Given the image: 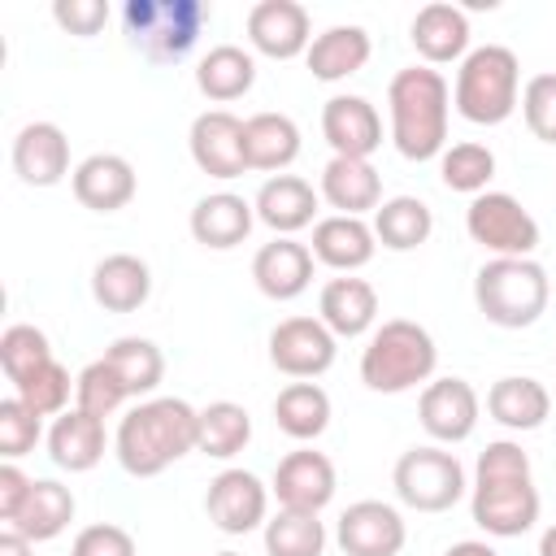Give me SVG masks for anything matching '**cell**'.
I'll use <instances>...</instances> for the list:
<instances>
[{
    "label": "cell",
    "mask_w": 556,
    "mask_h": 556,
    "mask_svg": "<svg viewBox=\"0 0 556 556\" xmlns=\"http://www.w3.org/2000/svg\"><path fill=\"white\" fill-rule=\"evenodd\" d=\"M539 486L530 473V456L513 439H495L478 452L473 486H469V513L473 526L491 539H521L539 521Z\"/></svg>",
    "instance_id": "obj_1"
},
{
    "label": "cell",
    "mask_w": 556,
    "mask_h": 556,
    "mask_svg": "<svg viewBox=\"0 0 556 556\" xmlns=\"http://www.w3.org/2000/svg\"><path fill=\"white\" fill-rule=\"evenodd\" d=\"M195 439H200V408H191L178 395H148L117 421L113 452L130 478H156L174 460L195 452Z\"/></svg>",
    "instance_id": "obj_2"
},
{
    "label": "cell",
    "mask_w": 556,
    "mask_h": 556,
    "mask_svg": "<svg viewBox=\"0 0 556 556\" xmlns=\"http://www.w3.org/2000/svg\"><path fill=\"white\" fill-rule=\"evenodd\" d=\"M391 143L404 161H434L447 148L452 87L434 65H404L387 83Z\"/></svg>",
    "instance_id": "obj_3"
},
{
    "label": "cell",
    "mask_w": 556,
    "mask_h": 556,
    "mask_svg": "<svg viewBox=\"0 0 556 556\" xmlns=\"http://www.w3.org/2000/svg\"><path fill=\"white\" fill-rule=\"evenodd\" d=\"M552 278L534 256H491L473 274V304L500 330H526L547 313Z\"/></svg>",
    "instance_id": "obj_4"
},
{
    "label": "cell",
    "mask_w": 556,
    "mask_h": 556,
    "mask_svg": "<svg viewBox=\"0 0 556 556\" xmlns=\"http://www.w3.org/2000/svg\"><path fill=\"white\" fill-rule=\"evenodd\" d=\"M452 104L473 126H500L521 109V61L508 43L469 48L456 70Z\"/></svg>",
    "instance_id": "obj_5"
},
{
    "label": "cell",
    "mask_w": 556,
    "mask_h": 556,
    "mask_svg": "<svg viewBox=\"0 0 556 556\" xmlns=\"http://www.w3.org/2000/svg\"><path fill=\"white\" fill-rule=\"evenodd\" d=\"M434 365H439L434 334L408 317H391L374 326L361 352V382L378 395H400V391H413L417 382H430Z\"/></svg>",
    "instance_id": "obj_6"
},
{
    "label": "cell",
    "mask_w": 556,
    "mask_h": 556,
    "mask_svg": "<svg viewBox=\"0 0 556 556\" xmlns=\"http://www.w3.org/2000/svg\"><path fill=\"white\" fill-rule=\"evenodd\" d=\"M204 0H126L122 4V30L135 52H143L152 65L182 61L195 39L208 26Z\"/></svg>",
    "instance_id": "obj_7"
},
{
    "label": "cell",
    "mask_w": 556,
    "mask_h": 556,
    "mask_svg": "<svg viewBox=\"0 0 556 556\" xmlns=\"http://www.w3.org/2000/svg\"><path fill=\"white\" fill-rule=\"evenodd\" d=\"M391 486H395L400 504H408L417 513H447L452 504H460L469 482H465V465L456 460V452H447L439 443H421L395 460Z\"/></svg>",
    "instance_id": "obj_8"
},
{
    "label": "cell",
    "mask_w": 556,
    "mask_h": 556,
    "mask_svg": "<svg viewBox=\"0 0 556 556\" xmlns=\"http://www.w3.org/2000/svg\"><path fill=\"white\" fill-rule=\"evenodd\" d=\"M465 230L491 256H534V248L543 239L534 213L517 195H508V191L473 195L469 208H465Z\"/></svg>",
    "instance_id": "obj_9"
},
{
    "label": "cell",
    "mask_w": 556,
    "mask_h": 556,
    "mask_svg": "<svg viewBox=\"0 0 556 556\" xmlns=\"http://www.w3.org/2000/svg\"><path fill=\"white\" fill-rule=\"evenodd\" d=\"M339 356V339L321 317H282L269 330V365L295 382L321 378Z\"/></svg>",
    "instance_id": "obj_10"
},
{
    "label": "cell",
    "mask_w": 556,
    "mask_h": 556,
    "mask_svg": "<svg viewBox=\"0 0 556 556\" xmlns=\"http://www.w3.org/2000/svg\"><path fill=\"white\" fill-rule=\"evenodd\" d=\"M204 513L222 534H252L269 521V486L252 469H222L204 491Z\"/></svg>",
    "instance_id": "obj_11"
},
{
    "label": "cell",
    "mask_w": 556,
    "mask_h": 556,
    "mask_svg": "<svg viewBox=\"0 0 556 556\" xmlns=\"http://www.w3.org/2000/svg\"><path fill=\"white\" fill-rule=\"evenodd\" d=\"M334 543L343 556H400L408 543V526L387 500H356L339 513Z\"/></svg>",
    "instance_id": "obj_12"
},
{
    "label": "cell",
    "mask_w": 556,
    "mask_h": 556,
    "mask_svg": "<svg viewBox=\"0 0 556 556\" xmlns=\"http://www.w3.org/2000/svg\"><path fill=\"white\" fill-rule=\"evenodd\" d=\"M187 148L200 174L208 178H239L248 174V152H243V117H235L230 109H204L191 130H187Z\"/></svg>",
    "instance_id": "obj_13"
},
{
    "label": "cell",
    "mask_w": 556,
    "mask_h": 556,
    "mask_svg": "<svg viewBox=\"0 0 556 556\" xmlns=\"http://www.w3.org/2000/svg\"><path fill=\"white\" fill-rule=\"evenodd\" d=\"M478 413H482V400L465 378H434V382L421 387L417 417H421V430L439 447L443 443H465L478 430Z\"/></svg>",
    "instance_id": "obj_14"
},
{
    "label": "cell",
    "mask_w": 556,
    "mask_h": 556,
    "mask_svg": "<svg viewBox=\"0 0 556 556\" xmlns=\"http://www.w3.org/2000/svg\"><path fill=\"white\" fill-rule=\"evenodd\" d=\"M334 486H339L334 460L313 447L287 452L269 482V491L278 495V508H295V513H321L334 500Z\"/></svg>",
    "instance_id": "obj_15"
},
{
    "label": "cell",
    "mask_w": 556,
    "mask_h": 556,
    "mask_svg": "<svg viewBox=\"0 0 556 556\" xmlns=\"http://www.w3.org/2000/svg\"><path fill=\"white\" fill-rule=\"evenodd\" d=\"M248 43L261 56H274V61L304 56L308 43H313L308 9L295 4V0H261V4H252L248 9Z\"/></svg>",
    "instance_id": "obj_16"
},
{
    "label": "cell",
    "mask_w": 556,
    "mask_h": 556,
    "mask_svg": "<svg viewBox=\"0 0 556 556\" xmlns=\"http://www.w3.org/2000/svg\"><path fill=\"white\" fill-rule=\"evenodd\" d=\"M70 187H74V200L91 213H117L135 200L139 191V178H135V165L117 152H91L74 165L70 174Z\"/></svg>",
    "instance_id": "obj_17"
},
{
    "label": "cell",
    "mask_w": 556,
    "mask_h": 556,
    "mask_svg": "<svg viewBox=\"0 0 556 556\" xmlns=\"http://www.w3.org/2000/svg\"><path fill=\"white\" fill-rule=\"evenodd\" d=\"M321 135L334 156L369 161L382 148V117L365 96H330L321 104Z\"/></svg>",
    "instance_id": "obj_18"
},
{
    "label": "cell",
    "mask_w": 556,
    "mask_h": 556,
    "mask_svg": "<svg viewBox=\"0 0 556 556\" xmlns=\"http://www.w3.org/2000/svg\"><path fill=\"white\" fill-rule=\"evenodd\" d=\"M13 174L26 187H56L70 169V139L56 122H26L13 135Z\"/></svg>",
    "instance_id": "obj_19"
},
{
    "label": "cell",
    "mask_w": 556,
    "mask_h": 556,
    "mask_svg": "<svg viewBox=\"0 0 556 556\" xmlns=\"http://www.w3.org/2000/svg\"><path fill=\"white\" fill-rule=\"evenodd\" d=\"M313 265H317V256H313L308 243L274 235V243H261L256 256H252V282H256L261 295L282 304V300H295V295L308 291Z\"/></svg>",
    "instance_id": "obj_20"
},
{
    "label": "cell",
    "mask_w": 556,
    "mask_h": 556,
    "mask_svg": "<svg viewBox=\"0 0 556 556\" xmlns=\"http://www.w3.org/2000/svg\"><path fill=\"white\" fill-rule=\"evenodd\" d=\"M469 17L460 4H447V0H434V4H421L408 22V39L417 48V56L426 65H447V61H465L469 56Z\"/></svg>",
    "instance_id": "obj_21"
},
{
    "label": "cell",
    "mask_w": 556,
    "mask_h": 556,
    "mask_svg": "<svg viewBox=\"0 0 556 556\" xmlns=\"http://www.w3.org/2000/svg\"><path fill=\"white\" fill-rule=\"evenodd\" d=\"M252 222H256V208L252 200L235 195V191H213V195H200L187 226H191V239L200 248H213V252H230L239 248L248 235H252Z\"/></svg>",
    "instance_id": "obj_22"
},
{
    "label": "cell",
    "mask_w": 556,
    "mask_h": 556,
    "mask_svg": "<svg viewBox=\"0 0 556 556\" xmlns=\"http://www.w3.org/2000/svg\"><path fill=\"white\" fill-rule=\"evenodd\" d=\"M152 295V269L135 252H109L91 269V300L104 313H135Z\"/></svg>",
    "instance_id": "obj_23"
},
{
    "label": "cell",
    "mask_w": 556,
    "mask_h": 556,
    "mask_svg": "<svg viewBox=\"0 0 556 556\" xmlns=\"http://www.w3.org/2000/svg\"><path fill=\"white\" fill-rule=\"evenodd\" d=\"M317 195L343 217H365L382 204V178L361 156H330L326 169H321Z\"/></svg>",
    "instance_id": "obj_24"
},
{
    "label": "cell",
    "mask_w": 556,
    "mask_h": 556,
    "mask_svg": "<svg viewBox=\"0 0 556 556\" xmlns=\"http://www.w3.org/2000/svg\"><path fill=\"white\" fill-rule=\"evenodd\" d=\"M317 200H321V195H317L313 182H304L300 174H274V178L261 182L252 208H256V222H265V226H269L274 235H282V239H291L295 230L313 226Z\"/></svg>",
    "instance_id": "obj_25"
},
{
    "label": "cell",
    "mask_w": 556,
    "mask_h": 556,
    "mask_svg": "<svg viewBox=\"0 0 556 556\" xmlns=\"http://www.w3.org/2000/svg\"><path fill=\"white\" fill-rule=\"evenodd\" d=\"M313 256L317 265L334 269V274H352L361 265L374 261L378 252V239H374V226L365 217H343V213H330L321 222H313Z\"/></svg>",
    "instance_id": "obj_26"
},
{
    "label": "cell",
    "mask_w": 556,
    "mask_h": 556,
    "mask_svg": "<svg viewBox=\"0 0 556 556\" xmlns=\"http://www.w3.org/2000/svg\"><path fill=\"white\" fill-rule=\"evenodd\" d=\"M317 317L326 321V330L334 339H356V334L374 330V321H378V291H374V282L352 278V274L330 278L321 287V295H317Z\"/></svg>",
    "instance_id": "obj_27"
},
{
    "label": "cell",
    "mask_w": 556,
    "mask_h": 556,
    "mask_svg": "<svg viewBox=\"0 0 556 556\" xmlns=\"http://www.w3.org/2000/svg\"><path fill=\"white\" fill-rule=\"evenodd\" d=\"M104 447H109L104 417H91L83 408H65L48 426V456H52L56 469L87 473V469H96L104 460Z\"/></svg>",
    "instance_id": "obj_28"
},
{
    "label": "cell",
    "mask_w": 556,
    "mask_h": 556,
    "mask_svg": "<svg viewBox=\"0 0 556 556\" xmlns=\"http://www.w3.org/2000/svg\"><path fill=\"white\" fill-rule=\"evenodd\" d=\"M369 56H374L369 30L356 22H339V26H326L321 35H313L304 65L317 83H339V78H352L356 70H365Z\"/></svg>",
    "instance_id": "obj_29"
},
{
    "label": "cell",
    "mask_w": 556,
    "mask_h": 556,
    "mask_svg": "<svg viewBox=\"0 0 556 556\" xmlns=\"http://www.w3.org/2000/svg\"><path fill=\"white\" fill-rule=\"evenodd\" d=\"M486 413L491 421H500L504 430H539L552 413V395L539 378L530 374H508V378H495L491 391H486Z\"/></svg>",
    "instance_id": "obj_30"
},
{
    "label": "cell",
    "mask_w": 556,
    "mask_h": 556,
    "mask_svg": "<svg viewBox=\"0 0 556 556\" xmlns=\"http://www.w3.org/2000/svg\"><path fill=\"white\" fill-rule=\"evenodd\" d=\"M252 83H256V56L248 48H239V43H217L195 65V87L213 104H230V100L248 96Z\"/></svg>",
    "instance_id": "obj_31"
},
{
    "label": "cell",
    "mask_w": 556,
    "mask_h": 556,
    "mask_svg": "<svg viewBox=\"0 0 556 556\" xmlns=\"http://www.w3.org/2000/svg\"><path fill=\"white\" fill-rule=\"evenodd\" d=\"M243 152H248V169H287L300 156V126L287 113H252L243 122Z\"/></svg>",
    "instance_id": "obj_32"
},
{
    "label": "cell",
    "mask_w": 556,
    "mask_h": 556,
    "mask_svg": "<svg viewBox=\"0 0 556 556\" xmlns=\"http://www.w3.org/2000/svg\"><path fill=\"white\" fill-rule=\"evenodd\" d=\"M74 508H78V504H74V491H70L65 482H56V478H35L26 508L9 521V530L26 534L30 543H48V539H56V534L74 521Z\"/></svg>",
    "instance_id": "obj_33"
},
{
    "label": "cell",
    "mask_w": 556,
    "mask_h": 556,
    "mask_svg": "<svg viewBox=\"0 0 556 556\" xmlns=\"http://www.w3.org/2000/svg\"><path fill=\"white\" fill-rule=\"evenodd\" d=\"M274 421L287 439L295 443H313L326 434L330 426V395L317 382H287L274 395Z\"/></svg>",
    "instance_id": "obj_34"
},
{
    "label": "cell",
    "mask_w": 556,
    "mask_h": 556,
    "mask_svg": "<svg viewBox=\"0 0 556 556\" xmlns=\"http://www.w3.org/2000/svg\"><path fill=\"white\" fill-rule=\"evenodd\" d=\"M374 239L382 243V248H391V252H413V248H421L426 239H430V230H434V213H430V204L426 200H417V195H391V200H382L378 208H374Z\"/></svg>",
    "instance_id": "obj_35"
},
{
    "label": "cell",
    "mask_w": 556,
    "mask_h": 556,
    "mask_svg": "<svg viewBox=\"0 0 556 556\" xmlns=\"http://www.w3.org/2000/svg\"><path fill=\"white\" fill-rule=\"evenodd\" d=\"M104 361L113 365V374L122 378V387H126L135 400L152 395V391L161 387V378H165V356H161V348H156L152 339H143V334H122V339H113V343L104 348Z\"/></svg>",
    "instance_id": "obj_36"
},
{
    "label": "cell",
    "mask_w": 556,
    "mask_h": 556,
    "mask_svg": "<svg viewBox=\"0 0 556 556\" xmlns=\"http://www.w3.org/2000/svg\"><path fill=\"white\" fill-rule=\"evenodd\" d=\"M252 443V417L243 404L235 400H213L200 408V439L195 452L213 456V460H230Z\"/></svg>",
    "instance_id": "obj_37"
},
{
    "label": "cell",
    "mask_w": 556,
    "mask_h": 556,
    "mask_svg": "<svg viewBox=\"0 0 556 556\" xmlns=\"http://www.w3.org/2000/svg\"><path fill=\"white\" fill-rule=\"evenodd\" d=\"M326 552V526L317 513L278 508L265 521V556H321Z\"/></svg>",
    "instance_id": "obj_38"
},
{
    "label": "cell",
    "mask_w": 556,
    "mask_h": 556,
    "mask_svg": "<svg viewBox=\"0 0 556 556\" xmlns=\"http://www.w3.org/2000/svg\"><path fill=\"white\" fill-rule=\"evenodd\" d=\"M439 178H443L447 191H460V195L473 200V195L491 191L486 182L495 178V152H491L486 143H473V139L452 143V148H443V156H439Z\"/></svg>",
    "instance_id": "obj_39"
},
{
    "label": "cell",
    "mask_w": 556,
    "mask_h": 556,
    "mask_svg": "<svg viewBox=\"0 0 556 556\" xmlns=\"http://www.w3.org/2000/svg\"><path fill=\"white\" fill-rule=\"evenodd\" d=\"M78 387V378H70V369L52 356L48 365H39V369H30L26 378H17L13 382V395L30 408V413H39V417H61L65 408H70V391Z\"/></svg>",
    "instance_id": "obj_40"
},
{
    "label": "cell",
    "mask_w": 556,
    "mask_h": 556,
    "mask_svg": "<svg viewBox=\"0 0 556 556\" xmlns=\"http://www.w3.org/2000/svg\"><path fill=\"white\" fill-rule=\"evenodd\" d=\"M48 361H52V343H48V334H43L39 326L13 321V326L0 334V369H4L9 382L26 378L30 369H39V365H48Z\"/></svg>",
    "instance_id": "obj_41"
},
{
    "label": "cell",
    "mask_w": 556,
    "mask_h": 556,
    "mask_svg": "<svg viewBox=\"0 0 556 556\" xmlns=\"http://www.w3.org/2000/svg\"><path fill=\"white\" fill-rule=\"evenodd\" d=\"M126 400H130V391L122 387V378L113 374V365H109L104 356L78 369L74 408H83V413H91V417H109V413H117Z\"/></svg>",
    "instance_id": "obj_42"
},
{
    "label": "cell",
    "mask_w": 556,
    "mask_h": 556,
    "mask_svg": "<svg viewBox=\"0 0 556 556\" xmlns=\"http://www.w3.org/2000/svg\"><path fill=\"white\" fill-rule=\"evenodd\" d=\"M39 421H43V417L30 413L17 395L0 400V456H4V460H22L26 452H35V443H39V434H43Z\"/></svg>",
    "instance_id": "obj_43"
},
{
    "label": "cell",
    "mask_w": 556,
    "mask_h": 556,
    "mask_svg": "<svg viewBox=\"0 0 556 556\" xmlns=\"http://www.w3.org/2000/svg\"><path fill=\"white\" fill-rule=\"evenodd\" d=\"M521 117L539 143H556V74H534L521 87Z\"/></svg>",
    "instance_id": "obj_44"
},
{
    "label": "cell",
    "mask_w": 556,
    "mask_h": 556,
    "mask_svg": "<svg viewBox=\"0 0 556 556\" xmlns=\"http://www.w3.org/2000/svg\"><path fill=\"white\" fill-rule=\"evenodd\" d=\"M70 556H139L135 552V534L126 526H113V521H91L74 534V547Z\"/></svg>",
    "instance_id": "obj_45"
},
{
    "label": "cell",
    "mask_w": 556,
    "mask_h": 556,
    "mask_svg": "<svg viewBox=\"0 0 556 556\" xmlns=\"http://www.w3.org/2000/svg\"><path fill=\"white\" fill-rule=\"evenodd\" d=\"M52 22L78 39H91L104 22H109V4L104 0H56L52 4Z\"/></svg>",
    "instance_id": "obj_46"
},
{
    "label": "cell",
    "mask_w": 556,
    "mask_h": 556,
    "mask_svg": "<svg viewBox=\"0 0 556 556\" xmlns=\"http://www.w3.org/2000/svg\"><path fill=\"white\" fill-rule=\"evenodd\" d=\"M30 486H35V478H26V473L17 469V460H4V465H0V521H4V526L26 508Z\"/></svg>",
    "instance_id": "obj_47"
},
{
    "label": "cell",
    "mask_w": 556,
    "mask_h": 556,
    "mask_svg": "<svg viewBox=\"0 0 556 556\" xmlns=\"http://www.w3.org/2000/svg\"><path fill=\"white\" fill-rule=\"evenodd\" d=\"M35 552V543L26 539V534H17V530H0V556H30Z\"/></svg>",
    "instance_id": "obj_48"
},
{
    "label": "cell",
    "mask_w": 556,
    "mask_h": 556,
    "mask_svg": "<svg viewBox=\"0 0 556 556\" xmlns=\"http://www.w3.org/2000/svg\"><path fill=\"white\" fill-rule=\"evenodd\" d=\"M443 556H500L491 543H482V539H460V543H452Z\"/></svg>",
    "instance_id": "obj_49"
},
{
    "label": "cell",
    "mask_w": 556,
    "mask_h": 556,
    "mask_svg": "<svg viewBox=\"0 0 556 556\" xmlns=\"http://www.w3.org/2000/svg\"><path fill=\"white\" fill-rule=\"evenodd\" d=\"M539 556H556V521L539 534Z\"/></svg>",
    "instance_id": "obj_50"
},
{
    "label": "cell",
    "mask_w": 556,
    "mask_h": 556,
    "mask_svg": "<svg viewBox=\"0 0 556 556\" xmlns=\"http://www.w3.org/2000/svg\"><path fill=\"white\" fill-rule=\"evenodd\" d=\"M213 556H239V552H213Z\"/></svg>",
    "instance_id": "obj_51"
}]
</instances>
